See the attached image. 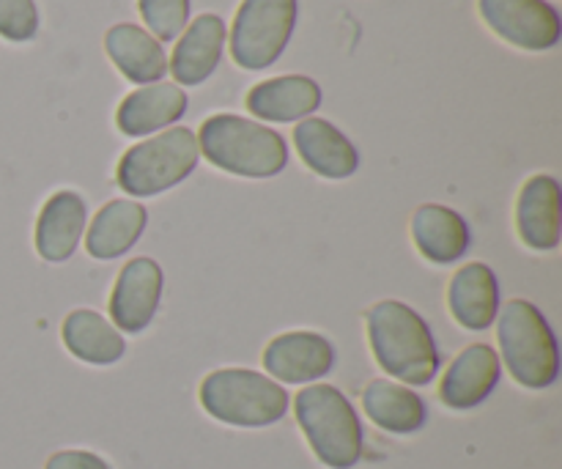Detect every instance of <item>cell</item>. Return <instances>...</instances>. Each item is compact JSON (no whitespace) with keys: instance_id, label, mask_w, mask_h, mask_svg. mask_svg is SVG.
<instances>
[{"instance_id":"cell-1","label":"cell","mask_w":562,"mask_h":469,"mask_svg":"<svg viewBox=\"0 0 562 469\" xmlns=\"http://www.w3.org/2000/svg\"><path fill=\"white\" fill-rule=\"evenodd\" d=\"M368 340L382 371L412 388L431 384L439 371V351L428 324L398 300H384L368 311Z\"/></svg>"},{"instance_id":"cell-2","label":"cell","mask_w":562,"mask_h":469,"mask_svg":"<svg viewBox=\"0 0 562 469\" xmlns=\"http://www.w3.org/2000/svg\"><path fill=\"white\" fill-rule=\"evenodd\" d=\"M198 148L214 168L245 179H272L289 165V146L283 135L231 113L203 121Z\"/></svg>"},{"instance_id":"cell-3","label":"cell","mask_w":562,"mask_h":469,"mask_svg":"<svg viewBox=\"0 0 562 469\" xmlns=\"http://www.w3.org/2000/svg\"><path fill=\"white\" fill-rule=\"evenodd\" d=\"M296 423L313 454L329 469H351L362 459V423L351 401L333 384L305 388L294 401Z\"/></svg>"},{"instance_id":"cell-4","label":"cell","mask_w":562,"mask_h":469,"mask_svg":"<svg viewBox=\"0 0 562 469\" xmlns=\"http://www.w3.org/2000/svg\"><path fill=\"white\" fill-rule=\"evenodd\" d=\"M499 351L510 377L527 390H547L560 377V349L552 327L532 302L514 300L499 313Z\"/></svg>"},{"instance_id":"cell-5","label":"cell","mask_w":562,"mask_h":469,"mask_svg":"<svg viewBox=\"0 0 562 469\" xmlns=\"http://www.w3.org/2000/svg\"><path fill=\"white\" fill-rule=\"evenodd\" d=\"M201 404L225 426L263 428L283 421L289 412V393L263 373L223 368L203 379Z\"/></svg>"},{"instance_id":"cell-6","label":"cell","mask_w":562,"mask_h":469,"mask_svg":"<svg viewBox=\"0 0 562 469\" xmlns=\"http://www.w3.org/2000/svg\"><path fill=\"white\" fill-rule=\"evenodd\" d=\"M201 148L195 132L187 126H173L168 132L137 143L121 157L115 179L132 198H151L187 179L198 168Z\"/></svg>"},{"instance_id":"cell-7","label":"cell","mask_w":562,"mask_h":469,"mask_svg":"<svg viewBox=\"0 0 562 469\" xmlns=\"http://www.w3.org/2000/svg\"><path fill=\"white\" fill-rule=\"evenodd\" d=\"M300 0H245L231 27V55L247 71L269 69L294 36Z\"/></svg>"},{"instance_id":"cell-8","label":"cell","mask_w":562,"mask_h":469,"mask_svg":"<svg viewBox=\"0 0 562 469\" xmlns=\"http://www.w3.org/2000/svg\"><path fill=\"white\" fill-rule=\"evenodd\" d=\"M477 5L483 22L514 47L543 53L560 42V14L547 0H477Z\"/></svg>"},{"instance_id":"cell-9","label":"cell","mask_w":562,"mask_h":469,"mask_svg":"<svg viewBox=\"0 0 562 469\" xmlns=\"http://www.w3.org/2000/svg\"><path fill=\"white\" fill-rule=\"evenodd\" d=\"M162 300V269L154 258H135L121 269L110 294V316L115 327L137 335L151 324Z\"/></svg>"},{"instance_id":"cell-10","label":"cell","mask_w":562,"mask_h":469,"mask_svg":"<svg viewBox=\"0 0 562 469\" xmlns=\"http://www.w3.org/2000/svg\"><path fill=\"white\" fill-rule=\"evenodd\" d=\"M335 366V349L318 333L278 335L263 351V368L278 382L305 384L327 377Z\"/></svg>"},{"instance_id":"cell-11","label":"cell","mask_w":562,"mask_h":469,"mask_svg":"<svg viewBox=\"0 0 562 469\" xmlns=\"http://www.w3.org/2000/svg\"><path fill=\"white\" fill-rule=\"evenodd\" d=\"M499 377H503V366H499V357L492 346H467L445 373L439 395L450 410H475L494 393Z\"/></svg>"},{"instance_id":"cell-12","label":"cell","mask_w":562,"mask_h":469,"mask_svg":"<svg viewBox=\"0 0 562 469\" xmlns=\"http://www.w3.org/2000/svg\"><path fill=\"white\" fill-rule=\"evenodd\" d=\"M516 228L532 250H554L562 236V190L552 176H532L519 192Z\"/></svg>"},{"instance_id":"cell-13","label":"cell","mask_w":562,"mask_h":469,"mask_svg":"<svg viewBox=\"0 0 562 469\" xmlns=\"http://www.w3.org/2000/svg\"><path fill=\"white\" fill-rule=\"evenodd\" d=\"M88 209L77 192L60 190L42 206L36 220V250L44 261L64 264L75 256L86 234Z\"/></svg>"},{"instance_id":"cell-14","label":"cell","mask_w":562,"mask_h":469,"mask_svg":"<svg viewBox=\"0 0 562 469\" xmlns=\"http://www.w3.org/2000/svg\"><path fill=\"white\" fill-rule=\"evenodd\" d=\"M296 152L313 174L324 179H349L360 168L355 143L324 119H305L294 130Z\"/></svg>"},{"instance_id":"cell-15","label":"cell","mask_w":562,"mask_h":469,"mask_svg":"<svg viewBox=\"0 0 562 469\" xmlns=\"http://www.w3.org/2000/svg\"><path fill=\"white\" fill-rule=\"evenodd\" d=\"M225 47V22L217 14H201L184 27L170 58V75L176 86H201L220 66Z\"/></svg>"},{"instance_id":"cell-16","label":"cell","mask_w":562,"mask_h":469,"mask_svg":"<svg viewBox=\"0 0 562 469\" xmlns=\"http://www.w3.org/2000/svg\"><path fill=\"white\" fill-rule=\"evenodd\" d=\"M187 113V93L176 82H154L132 91L115 113V126L130 137L168 130Z\"/></svg>"},{"instance_id":"cell-17","label":"cell","mask_w":562,"mask_h":469,"mask_svg":"<svg viewBox=\"0 0 562 469\" xmlns=\"http://www.w3.org/2000/svg\"><path fill=\"white\" fill-rule=\"evenodd\" d=\"M448 305L456 322L472 333H483L497 322L499 283L486 264H467L453 275L448 289Z\"/></svg>"},{"instance_id":"cell-18","label":"cell","mask_w":562,"mask_h":469,"mask_svg":"<svg viewBox=\"0 0 562 469\" xmlns=\"http://www.w3.org/2000/svg\"><path fill=\"white\" fill-rule=\"evenodd\" d=\"M318 108H322V88L316 80L302 75L263 80L247 93V110L256 119L278 121V124L307 119Z\"/></svg>"},{"instance_id":"cell-19","label":"cell","mask_w":562,"mask_h":469,"mask_svg":"<svg viewBox=\"0 0 562 469\" xmlns=\"http://www.w3.org/2000/svg\"><path fill=\"white\" fill-rule=\"evenodd\" d=\"M104 49L115 69L137 86H154L168 75V55L162 44L140 25H130V22L113 25L104 36Z\"/></svg>"},{"instance_id":"cell-20","label":"cell","mask_w":562,"mask_h":469,"mask_svg":"<svg viewBox=\"0 0 562 469\" xmlns=\"http://www.w3.org/2000/svg\"><path fill=\"white\" fill-rule=\"evenodd\" d=\"M412 239L431 264H456L470 250V225L453 209L426 203L412 217Z\"/></svg>"},{"instance_id":"cell-21","label":"cell","mask_w":562,"mask_h":469,"mask_svg":"<svg viewBox=\"0 0 562 469\" xmlns=\"http://www.w3.org/2000/svg\"><path fill=\"white\" fill-rule=\"evenodd\" d=\"M148 223L146 206L137 201H110L91 220V228L86 236L88 256L99 261H113L130 253L137 245Z\"/></svg>"},{"instance_id":"cell-22","label":"cell","mask_w":562,"mask_h":469,"mask_svg":"<svg viewBox=\"0 0 562 469\" xmlns=\"http://www.w3.org/2000/svg\"><path fill=\"white\" fill-rule=\"evenodd\" d=\"M362 406L382 432L415 434L426 426V404L420 395L387 379H373L368 384L362 393Z\"/></svg>"},{"instance_id":"cell-23","label":"cell","mask_w":562,"mask_h":469,"mask_svg":"<svg viewBox=\"0 0 562 469\" xmlns=\"http://www.w3.org/2000/svg\"><path fill=\"white\" fill-rule=\"evenodd\" d=\"M64 344L77 360L88 362V366H113L126 351L124 335L108 319L99 316L97 311H86V308L66 316Z\"/></svg>"},{"instance_id":"cell-24","label":"cell","mask_w":562,"mask_h":469,"mask_svg":"<svg viewBox=\"0 0 562 469\" xmlns=\"http://www.w3.org/2000/svg\"><path fill=\"white\" fill-rule=\"evenodd\" d=\"M137 5L157 42H173L190 22V0H137Z\"/></svg>"},{"instance_id":"cell-25","label":"cell","mask_w":562,"mask_h":469,"mask_svg":"<svg viewBox=\"0 0 562 469\" xmlns=\"http://www.w3.org/2000/svg\"><path fill=\"white\" fill-rule=\"evenodd\" d=\"M38 31V9L33 0H0V36L9 42H31Z\"/></svg>"},{"instance_id":"cell-26","label":"cell","mask_w":562,"mask_h":469,"mask_svg":"<svg viewBox=\"0 0 562 469\" xmlns=\"http://www.w3.org/2000/svg\"><path fill=\"white\" fill-rule=\"evenodd\" d=\"M44 469H110V465L91 450H60V454L49 456Z\"/></svg>"}]
</instances>
